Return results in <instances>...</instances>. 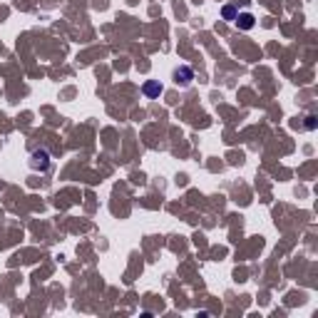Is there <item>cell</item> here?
Returning <instances> with one entry per match:
<instances>
[{"label": "cell", "mask_w": 318, "mask_h": 318, "mask_svg": "<svg viewBox=\"0 0 318 318\" xmlns=\"http://www.w3.org/2000/svg\"><path fill=\"white\" fill-rule=\"evenodd\" d=\"M30 164H32V169H48V164H50V154L45 152V149H37V152H32V159H30Z\"/></svg>", "instance_id": "2"}, {"label": "cell", "mask_w": 318, "mask_h": 318, "mask_svg": "<svg viewBox=\"0 0 318 318\" xmlns=\"http://www.w3.org/2000/svg\"><path fill=\"white\" fill-rule=\"evenodd\" d=\"M142 92H144L147 97H159V95L164 92V87H162V82H157V80H149V82H144Z\"/></svg>", "instance_id": "3"}, {"label": "cell", "mask_w": 318, "mask_h": 318, "mask_svg": "<svg viewBox=\"0 0 318 318\" xmlns=\"http://www.w3.org/2000/svg\"><path fill=\"white\" fill-rule=\"evenodd\" d=\"M236 23H238V27L251 30V27H254V15H249V13H244V15H236Z\"/></svg>", "instance_id": "4"}, {"label": "cell", "mask_w": 318, "mask_h": 318, "mask_svg": "<svg viewBox=\"0 0 318 318\" xmlns=\"http://www.w3.org/2000/svg\"><path fill=\"white\" fill-rule=\"evenodd\" d=\"M191 80H194V72H191V67H186V65H179V67L174 70V82H177V85L186 87V85H191Z\"/></svg>", "instance_id": "1"}, {"label": "cell", "mask_w": 318, "mask_h": 318, "mask_svg": "<svg viewBox=\"0 0 318 318\" xmlns=\"http://www.w3.org/2000/svg\"><path fill=\"white\" fill-rule=\"evenodd\" d=\"M221 15H224V20H236V8L234 5H224V10H221Z\"/></svg>", "instance_id": "5"}]
</instances>
